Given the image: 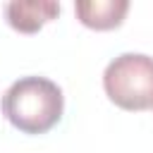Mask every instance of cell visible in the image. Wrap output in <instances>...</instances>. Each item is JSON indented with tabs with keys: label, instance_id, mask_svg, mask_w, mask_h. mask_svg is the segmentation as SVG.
<instances>
[{
	"label": "cell",
	"instance_id": "1",
	"mask_svg": "<svg viewBox=\"0 0 153 153\" xmlns=\"http://www.w3.org/2000/svg\"><path fill=\"white\" fill-rule=\"evenodd\" d=\"M65 110L62 88L45 76H22L2 96V115L24 134H45Z\"/></svg>",
	"mask_w": 153,
	"mask_h": 153
},
{
	"label": "cell",
	"instance_id": "2",
	"mask_svg": "<svg viewBox=\"0 0 153 153\" xmlns=\"http://www.w3.org/2000/svg\"><path fill=\"white\" fill-rule=\"evenodd\" d=\"M108 98L129 112L153 108V57L141 53H122L103 72Z\"/></svg>",
	"mask_w": 153,
	"mask_h": 153
},
{
	"label": "cell",
	"instance_id": "3",
	"mask_svg": "<svg viewBox=\"0 0 153 153\" xmlns=\"http://www.w3.org/2000/svg\"><path fill=\"white\" fill-rule=\"evenodd\" d=\"M74 12L84 26L96 31H110L124 22V14L129 12V2L127 0H81L74 5Z\"/></svg>",
	"mask_w": 153,
	"mask_h": 153
},
{
	"label": "cell",
	"instance_id": "4",
	"mask_svg": "<svg viewBox=\"0 0 153 153\" xmlns=\"http://www.w3.org/2000/svg\"><path fill=\"white\" fill-rule=\"evenodd\" d=\"M60 14L57 2H7L5 17L7 24L22 33H36L43 24L53 22Z\"/></svg>",
	"mask_w": 153,
	"mask_h": 153
}]
</instances>
